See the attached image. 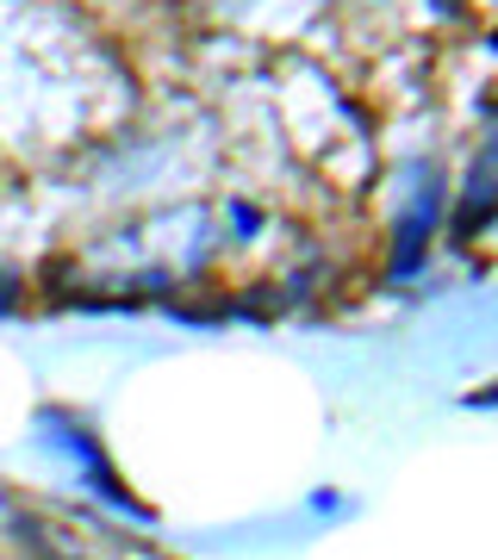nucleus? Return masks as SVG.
<instances>
[{
    "mask_svg": "<svg viewBox=\"0 0 498 560\" xmlns=\"http://www.w3.org/2000/svg\"><path fill=\"white\" fill-rule=\"evenodd\" d=\"M0 305H7V280H0Z\"/></svg>",
    "mask_w": 498,
    "mask_h": 560,
    "instance_id": "7ed1b4c3",
    "label": "nucleus"
},
{
    "mask_svg": "<svg viewBox=\"0 0 498 560\" xmlns=\"http://www.w3.org/2000/svg\"><path fill=\"white\" fill-rule=\"evenodd\" d=\"M38 560H88V555H69L62 541H44V548H38Z\"/></svg>",
    "mask_w": 498,
    "mask_h": 560,
    "instance_id": "f257e3e1",
    "label": "nucleus"
},
{
    "mask_svg": "<svg viewBox=\"0 0 498 560\" xmlns=\"http://www.w3.org/2000/svg\"><path fill=\"white\" fill-rule=\"evenodd\" d=\"M430 7H442V13H455V7H461V0H430Z\"/></svg>",
    "mask_w": 498,
    "mask_h": 560,
    "instance_id": "f03ea898",
    "label": "nucleus"
}]
</instances>
